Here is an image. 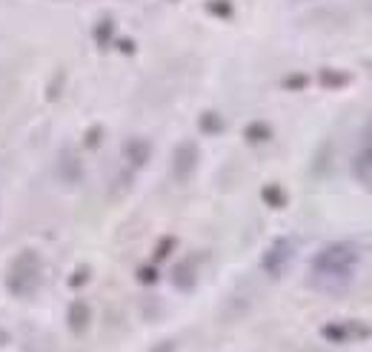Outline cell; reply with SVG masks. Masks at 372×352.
<instances>
[{"label": "cell", "instance_id": "1", "mask_svg": "<svg viewBox=\"0 0 372 352\" xmlns=\"http://www.w3.org/2000/svg\"><path fill=\"white\" fill-rule=\"evenodd\" d=\"M361 255L353 244H332L312 261V284L323 292H344L353 284Z\"/></svg>", "mask_w": 372, "mask_h": 352}, {"label": "cell", "instance_id": "2", "mask_svg": "<svg viewBox=\"0 0 372 352\" xmlns=\"http://www.w3.org/2000/svg\"><path fill=\"white\" fill-rule=\"evenodd\" d=\"M353 169H355V178L366 186V190H372V121H369V126L364 132V146L355 155V167Z\"/></svg>", "mask_w": 372, "mask_h": 352}, {"label": "cell", "instance_id": "3", "mask_svg": "<svg viewBox=\"0 0 372 352\" xmlns=\"http://www.w3.org/2000/svg\"><path fill=\"white\" fill-rule=\"evenodd\" d=\"M366 335H372L369 326H353V324H330V326H323V338L332 341V344H346L353 338H366Z\"/></svg>", "mask_w": 372, "mask_h": 352}, {"label": "cell", "instance_id": "4", "mask_svg": "<svg viewBox=\"0 0 372 352\" xmlns=\"http://www.w3.org/2000/svg\"><path fill=\"white\" fill-rule=\"evenodd\" d=\"M289 252H292V246L287 244V241H278L269 252H267V258H264V267L272 272V275H281V269H284V264L289 261Z\"/></svg>", "mask_w": 372, "mask_h": 352}, {"label": "cell", "instance_id": "5", "mask_svg": "<svg viewBox=\"0 0 372 352\" xmlns=\"http://www.w3.org/2000/svg\"><path fill=\"white\" fill-rule=\"evenodd\" d=\"M195 160H198V149L192 144H183L175 152V175L178 178H189V172L195 169Z\"/></svg>", "mask_w": 372, "mask_h": 352}, {"label": "cell", "instance_id": "6", "mask_svg": "<svg viewBox=\"0 0 372 352\" xmlns=\"http://www.w3.org/2000/svg\"><path fill=\"white\" fill-rule=\"evenodd\" d=\"M86 321H89V307H86V303H75V307H72V326H75V330H83Z\"/></svg>", "mask_w": 372, "mask_h": 352}, {"label": "cell", "instance_id": "7", "mask_svg": "<svg viewBox=\"0 0 372 352\" xmlns=\"http://www.w3.org/2000/svg\"><path fill=\"white\" fill-rule=\"evenodd\" d=\"M264 198H267V201H272V203H278V206L284 203V195L278 192V190H267V192H264Z\"/></svg>", "mask_w": 372, "mask_h": 352}]
</instances>
